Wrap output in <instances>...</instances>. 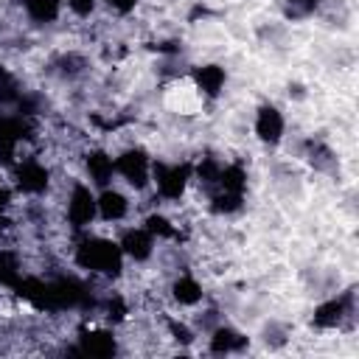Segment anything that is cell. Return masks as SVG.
I'll return each instance as SVG.
<instances>
[{"label": "cell", "mask_w": 359, "mask_h": 359, "mask_svg": "<svg viewBox=\"0 0 359 359\" xmlns=\"http://www.w3.org/2000/svg\"><path fill=\"white\" fill-rule=\"evenodd\" d=\"M67 11H73L76 17H90L95 11V0H65Z\"/></svg>", "instance_id": "cell-2"}, {"label": "cell", "mask_w": 359, "mask_h": 359, "mask_svg": "<svg viewBox=\"0 0 359 359\" xmlns=\"http://www.w3.org/2000/svg\"><path fill=\"white\" fill-rule=\"evenodd\" d=\"M255 135L264 140V143H278L283 137V129H286V121L283 115L275 109V107H261L255 112V123H252Z\"/></svg>", "instance_id": "cell-1"}]
</instances>
